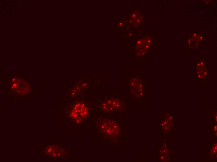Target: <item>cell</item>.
Here are the masks:
<instances>
[{"label": "cell", "mask_w": 217, "mask_h": 162, "mask_svg": "<svg viewBox=\"0 0 217 162\" xmlns=\"http://www.w3.org/2000/svg\"><path fill=\"white\" fill-rule=\"evenodd\" d=\"M96 128L109 141H117L121 133L120 127L115 122L109 118L100 117L94 121Z\"/></svg>", "instance_id": "cell-1"}, {"label": "cell", "mask_w": 217, "mask_h": 162, "mask_svg": "<svg viewBox=\"0 0 217 162\" xmlns=\"http://www.w3.org/2000/svg\"><path fill=\"white\" fill-rule=\"evenodd\" d=\"M88 114V107L84 103H78L73 108L72 117L76 121L80 122Z\"/></svg>", "instance_id": "cell-2"}, {"label": "cell", "mask_w": 217, "mask_h": 162, "mask_svg": "<svg viewBox=\"0 0 217 162\" xmlns=\"http://www.w3.org/2000/svg\"><path fill=\"white\" fill-rule=\"evenodd\" d=\"M122 103L118 98H111L104 101L102 103L101 108L107 112L118 111L120 108Z\"/></svg>", "instance_id": "cell-3"}, {"label": "cell", "mask_w": 217, "mask_h": 162, "mask_svg": "<svg viewBox=\"0 0 217 162\" xmlns=\"http://www.w3.org/2000/svg\"><path fill=\"white\" fill-rule=\"evenodd\" d=\"M50 146L51 152L50 155H52L54 157L60 156L61 153L60 148L55 145H50Z\"/></svg>", "instance_id": "cell-4"}, {"label": "cell", "mask_w": 217, "mask_h": 162, "mask_svg": "<svg viewBox=\"0 0 217 162\" xmlns=\"http://www.w3.org/2000/svg\"><path fill=\"white\" fill-rule=\"evenodd\" d=\"M136 14L135 13H133L132 15V17L133 18H134L136 17Z\"/></svg>", "instance_id": "cell-5"}, {"label": "cell", "mask_w": 217, "mask_h": 162, "mask_svg": "<svg viewBox=\"0 0 217 162\" xmlns=\"http://www.w3.org/2000/svg\"><path fill=\"white\" fill-rule=\"evenodd\" d=\"M141 40H139L137 42V44L138 45H140L141 44Z\"/></svg>", "instance_id": "cell-6"}]
</instances>
